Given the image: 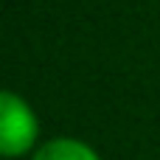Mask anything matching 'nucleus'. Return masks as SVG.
Listing matches in <instances>:
<instances>
[{"mask_svg":"<svg viewBox=\"0 0 160 160\" xmlns=\"http://www.w3.org/2000/svg\"><path fill=\"white\" fill-rule=\"evenodd\" d=\"M31 160H101V158L90 143L70 138V135H56V138L42 141L37 146V152L31 155Z\"/></svg>","mask_w":160,"mask_h":160,"instance_id":"nucleus-2","label":"nucleus"},{"mask_svg":"<svg viewBox=\"0 0 160 160\" xmlns=\"http://www.w3.org/2000/svg\"><path fill=\"white\" fill-rule=\"evenodd\" d=\"M42 129L34 107L14 90L0 93V155L8 160L34 155Z\"/></svg>","mask_w":160,"mask_h":160,"instance_id":"nucleus-1","label":"nucleus"}]
</instances>
